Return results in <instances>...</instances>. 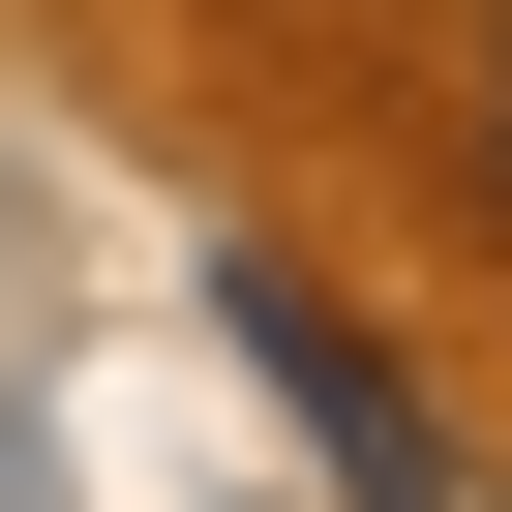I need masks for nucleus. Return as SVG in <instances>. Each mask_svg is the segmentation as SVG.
Returning <instances> with one entry per match:
<instances>
[{
    "label": "nucleus",
    "instance_id": "obj_1",
    "mask_svg": "<svg viewBox=\"0 0 512 512\" xmlns=\"http://www.w3.org/2000/svg\"><path fill=\"white\" fill-rule=\"evenodd\" d=\"M241 362L302 392V452H332L362 512H482V482H452V422H422V362H392V332H362L332 272H241Z\"/></svg>",
    "mask_w": 512,
    "mask_h": 512
},
{
    "label": "nucleus",
    "instance_id": "obj_2",
    "mask_svg": "<svg viewBox=\"0 0 512 512\" xmlns=\"http://www.w3.org/2000/svg\"><path fill=\"white\" fill-rule=\"evenodd\" d=\"M482 241H512V61H482Z\"/></svg>",
    "mask_w": 512,
    "mask_h": 512
}]
</instances>
